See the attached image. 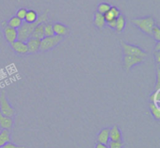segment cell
<instances>
[{"label": "cell", "mask_w": 160, "mask_h": 148, "mask_svg": "<svg viewBox=\"0 0 160 148\" xmlns=\"http://www.w3.org/2000/svg\"><path fill=\"white\" fill-rule=\"evenodd\" d=\"M48 10H45L42 14H41L38 17L37 21L33 23H28L26 22H23L20 27L17 29V33H18V40L26 42L29 38H31V34L34 31V27L38 24L42 23H46L48 21Z\"/></svg>", "instance_id": "1"}, {"label": "cell", "mask_w": 160, "mask_h": 148, "mask_svg": "<svg viewBox=\"0 0 160 148\" xmlns=\"http://www.w3.org/2000/svg\"><path fill=\"white\" fill-rule=\"evenodd\" d=\"M131 23L145 34L151 36L153 27L156 26V20L152 17H145L131 20Z\"/></svg>", "instance_id": "2"}, {"label": "cell", "mask_w": 160, "mask_h": 148, "mask_svg": "<svg viewBox=\"0 0 160 148\" xmlns=\"http://www.w3.org/2000/svg\"><path fill=\"white\" fill-rule=\"evenodd\" d=\"M120 45L122 47L123 55L137 56V57H141L143 59H145L147 57V53L140 47L130 45L123 41H120Z\"/></svg>", "instance_id": "3"}, {"label": "cell", "mask_w": 160, "mask_h": 148, "mask_svg": "<svg viewBox=\"0 0 160 148\" xmlns=\"http://www.w3.org/2000/svg\"><path fill=\"white\" fill-rule=\"evenodd\" d=\"M63 41V37L58 35L52 37H45L41 40L39 51H48L56 48Z\"/></svg>", "instance_id": "4"}, {"label": "cell", "mask_w": 160, "mask_h": 148, "mask_svg": "<svg viewBox=\"0 0 160 148\" xmlns=\"http://www.w3.org/2000/svg\"><path fill=\"white\" fill-rule=\"evenodd\" d=\"M0 112L5 116L13 118L15 115V110L9 103L5 90L0 93Z\"/></svg>", "instance_id": "5"}, {"label": "cell", "mask_w": 160, "mask_h": 148, "mask_svg": "<svg viewBox=\"0 0 160 148\" xmlns=\"http://www.w3.org/2000/svg\"><path fill=\"white\" fill-rule=\"evenodd\" d=\"M145 59L137 56H131V55H123V66L127 72H129L134 65H139L144 62Z\"/></svg>", "instance_id": "6"}, {"label": "cell", "mask_w": 160, "mask_h": 148, "mask_svg": "<svg viewBox=\"0 0 160 148\" xmlns=\"http://www.w3.org/2000/svg\"><path fill=\"white\" fill-rule=\"evenodd\" d=\"M3 34H4V37L6 41L9 45L18 40L17 30L10 27L9 26H6L5 27H3Z\"/></svg>", "instance_id": "7"}, {"label": "cell", "mask_w": 160, "mask_h": 148, "mask_svg": "<svg viewBox=\"0 0 160 148\" xmlns=\"http://www.w3.org/2000/svg\"><path fill=\"white\" fill-rule=\"evenodd\" d=\"M10 45L11 48H12V50H13L17 55H23L28 54V49L26 42L22 41L20 40H17L15 42L11 44Z\"/></svg>", "instance_id": "8"}, {"label": "cell", "mask_w": 160, "mask_h": 148, "mask_svg": "<svg viewBox=\"0 0 160 148\" xmlns=\"http://www.w3.org/2000/svg\"><path fill=\"white\" fill-rule=\"evenodd\" d=\"M52 26L55 35H58L63 37L70 34V29L67 26L62 24V23H55L52 24Z\"/></svg>", "instance_id": "9"}, {"label": "cell", "mask_w": 160, "mask_h": 148, "mask_svg": "<svg viewBox=\"0 0 160 148\" xmlns=\"http://www.w3.org/2000/svg\"><path fill=\"white\" fill-rule=\"evenodd\" d=\"M40 40L32 38V37L28 39L26 41L28 49V53H30V54H34V53L38 52L39 49H40Z\"/></svg>", "instance_id": "10"}, {"label": "cell", "mask_w": 160, "mask_h": 148, "mask_svg": "<svg viewBox=\"0 0 160 148\" xmlns=\"http://www.w3.org/2000/svg\"><path fill=\"white\" fill-rule=\"evenodd\" d=\"M13 126V118L5 116L0 112V129L10 131Z\"/></svg>", "instance_id": "11"}, {"label": "cell", "mask_w": 160, "mask_h": 148, "mask_svg": "<svg viewBox=\"0 0 160 148\" xmlns=\"http://www.w3.org/2000/svg\"><path fill=\"white\" fill-rule=\"evenodd\" d=\"M109 141L119 142L122 141V133L118 126L115 125L109 129Z\"/></svg>", "instance_id": "12"}, {"label": "cell", "mask_w": 160, "mask_h": 148, "mask_svg": "<svg viewBox=\"0 0 160 148\" xmlns=\"http://www.w3.org/2000/svg\"><path fill=\"white\" fill-rule=\"evenodd\" d=\"M109 128H104L102 129L97 136V141L98 143L108 145L109 142Z\"/></svg>", "instance_id": "13"}, {"label": "cell", "mask_w": 160, "mask_h": 148, "mask_svg": "<svg viewBox=\"0 0 160 148\" xmlns=\"http://www.w3.org/2000/svg\"><path fill=\"white\" fill-rule=\"evenodd\" d=\"M45 23H42L38 24L37 26L34 27V31H33L32 34H31V37L32 38L38 39V40H42L45 37V34H44V25Z\"/></svg>", "instance_id": "14"}, {"label": "cell", "mask_w": 160, "mask_h": 148, "mask_svg": "<svg viewBox=\"0 0 160 148\" xmlns=\"http://www.w3.org/2000/svg\"><path fill=\"white\" fill-rule=\"evenodd\" d=\"M126 18L123 15L120 14L117 19H116V27L115 31L117 34H120L123 31L126 26Z\"/></svg>", "instance_id": "15"}, {"label": "cell", "mask_w": 160, "mask_h": 148, "mask_svg": "<svg viewBox=\"0 0 160 148\" xmlns=\"http://www.w3.org/2000/svg\"><path fill=\"white\" fill-rule=\"evenodd\" d=\"M94 25L96 26L98 29L102 30L106 25V20L104 18V16L102 14H100L99 12H96L94 16Z\"/></svg>", "instance_id": "16"}, {"label": "cell", "mask_w": 160, "mask_h": 148, "mask_svg": "<svg viewBox=\"0 0 160 148\" xmlns=\"http://www.w3.org/2000/svg\"><path fill=\"white\" fill-rule=\"evenodd\" d=\"M9 142H10V132L6 129H2L0 132V148Z\"/></svg>", "instance_id": "17"}, {"label": "cell", "mask_w": 160, "mask_h": 148, "mask_svg": "<svg viewBox=\"0 0 160 148\" xmlns=\"http://www.w3.org/2000/svg\"><path fill=\"white\" fill-rule=\"evenodd\" d=\"M148 107H149L150 112H151L153 118L156 120L160 119V108L159 105H157L156 104L150 102L148 103Z\"/></svg>", "instance_id": "18"}, {"label": "cell", "mask_w": 160, "mask_h": 148, "mask_svg": "<svg viewBox=\"0 0 160 148\" xmlns=\"http://www.w3.org/2000/svg\"><path fill=\"white\" fill-rule=\"evenodd\" d=\"M38 17V16L37 12L34 10H32V9H31V10L27 11L24 20L25 22L28 23H34V22L37 21Z\"/></svg>", "instance_id": "19"}, {"label": "cell", "mask_w": 160, "mask_h": 148, "mask_svg": "<svg viewBox=\"0 0 160 148\" xmlns=\"http://www.w3.org/2000/svg\"><path fill=\"white\" fill-rule=\"evenodd\" d=\"M22 23H23V20H21L15 16V17H12V18H10V20H9V21L7 22V26L17 30L19 27H20Z\"/></svg>", "instance_id": "20"}, {"label": "cell", "mask_w": 160, "mask_h": 148, "mask_svg": "<svg viewBox=\"0 0 160 148\" xmlns=\"http://www.w3.org/2000/svg\"><path fill=\"white\" fill-rule=\"evenodd\" d=\"M110 8H111L110 4H109V3L107 2H102L98 6V8H97V10L98 11H97V12H99L100 14L104 15V14H106V12L110 9Z\"/></svg>", "instance_id": "21"}, {"label": "cell", "mask_w": 160, "mask_h": 148, "mask_svg": "<svg viewBox=\"0 0 160 148\" xmlns=\"http://www.w3.org/2000/svg\"><path fill=\"white\" fill-rule=\"evenodd\" d=\"M44 34L45 37H52L54 36V31H53L52 23H45L44 25Z\"/></svg>", "instance_id": "22"}, {"label": "cell", "mask_w": 160, "mask_h": 148, "mask_svg": "<svg viewBox=\"0 0 160 148\" xmlns=\"http://www.w3.org/2000/svg\"><path fill=\"white\" fill-rule=\"evenodd\" d=\"M159 91L160 90H156L150 95L149 101L150 102L156 104L157 105H159Z\"/></svg>", "instance_id": "23"}, {"label": "cell", "mask_w": 160, "mask_h": 148, "mask_svg": "<svg viewBox=\"0 0 160 148\" xmlns=\"http://www.w3.org/2000/svg\"><path fill=\"white\" fill-rule=\"evenodd\" d=\"M151 36L154 38V40L156 41H160V29L159 26L156 25V26L153 27Z\"/></svg>", "instance_id": "24"}, {"label": "cell", "mask_w": 160, "mask_h": 148, "mask_svg": "<svg viewBox=\"0 0 160 148\" xmlns=\"http://www.w3.org/2000/svg\"><path fill=\"white\" fill-rule=\"evenodd\" d=\"M107 146H108V148H123V141H119V142L109 141Z\"/></svg>", "instance_id": "25"}, {"label": "cell", "mask_w": 160, "mask_h": 148, "mask_svg": "<svg viewBox=\"0 0 160 148\" xmlns=\"http://www.w3.org/2000/svg\"><path fill=\"white\" fill-rule=\"evenodd\" d=\"M160 64L156 65V90H160V69H159Z\"/></svg>", "instance_id": "26"}, {"label": "cell", "mask_w": 160, "mask_h": 148, "mask_svg": "<svg viewBox=\"0 0 160 148\" xmlns=\"http://www.w3.org/2000/svg\"><path fill=\"white\" fill-rule=\"evenodd\" d=\"M27 11L28 10H27L25 8H20V9H19L18 10H17L16 17H18V18L20 19L21 20H24L25 16H26V13H27Z\"/></svg>", "instance_id": "27"}, {"label": "cell", "mask_w": 160, "mask_h": 148, "mask_svg": "<svg viewBox=\"0 0 160 148\" xmlns=\"http://www.w3.org/2000/svg\"><path fill=\"white\" fill-rule=\"evenodd\" d=\"M109 10L111 11V12H112V15L114 16V17H115L116 19H117V17L120 15V9H119L117 7H116V6H111V8Z\"/></svg>", "instance_id": "28"}, {"label": "cell", "mask_w": 160, "mask_h": 148, "mask_svg": "<svg viewBox=\"0 0 160 148\" xmlns=\"http://www.w3.org/2000/svg\"><path fill=\"white\" fill-rule=\"evenodd\" d=\"M1 148H24L23 146H17V145L13 144L11 142H9V143H6L4 146H2Z\"/></svg>", "instance_id": "29"}, {"label": "cell", "mask_w": 160, "mask_h": 148, "mask_svg": "<svg viewBox=\"0 0 160 148\" xmlns=\"http://www.w3.org/2000/svg\"><path fill=\"white\" fill-rule=\"evenodd\" d=\"M106 24L108 26H109V27H110V28H112V29L115 30V27H116V19H114V20H110V21L106 22Z\"/></svg>", "instance_id": "30"}, {"label": "cell", "mask_w": 160, "mask_h": 148, "mask_svg": "<svg viewBox=\"0 0 160 148\" xmlns=\"http://www.w3.org/2000/svg\"><path fill=\"white\" fill-rule=\"evenodd\" d=\"M153 55L156 63L160 64V51H153Z\"/></svg>", "instance_id": "31"}, {"label": "cell", "mask_w": 160, "mask_h": 148, "mask_svg": "<svg viewBox=\"0 0 160 148\" xmlns=\"http://www.w3.org/2000/svg\"><path fill=\"white\" fill-rule=\"evenodd\" d=\"M154 51H160V41H157L156 45H155Z\"/></svg>", "instance_id": "32"}, {"label": "cell", "mask_w": 160, "mask_h": 148, "mask_svg": "<svg viewBox=\"0 0 160 148\" xmlns=\"http://www.w3.org/2000/svg\"><path fill=\"white\" fill-rule=\"evenodd\" d=\"M95 148H108L107 145L102 144V143H97L96 146H95Z\"/></svg>", "instance_id": "33"}]
</instances>
